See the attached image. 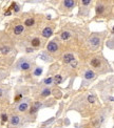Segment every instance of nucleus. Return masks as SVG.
<instances>
[{
	"mask_svg": "<svg viewBox=\"0 0 114 128\" xmlns=\"http://www.w3.org/2000/svg\"><path fill=\"white\" fill-rule=\"evenodd\" d=\"M74 4H75V2L73 0H65L64 1V5L67 6V8H72Z\"/></svg>",
	"mask_w": 114,
	"mask_h": 128,
	"instance_id": "12",
	"label": "nucleus"
},
{
	"mask_svg": "<svg viewBox=\"0 0 114 128\" xmlns=\"http://www.w3.org/2000/svg\"><path fill=\"white\" fill-rule=\"evenodd\" d=\"M54 80L56 81L57 83H60L61 80H62V78H61V76H60V75H56V76H55V78H54Z\"/></svg>",
	"mask_w": 114,
	"mask_h": 128,
	"instance_id": "20",
	"label": "nucleus"
},
{
	"mask_svg": "<svg viewBox=\"0 0 114 128\" xmlns=\"http://www.w3.org/2000/svg\"><path fill=\"white\" fill-rule=\"evenodd\" d=\"M40 44V40L38 39V38H34V39L32 40V45L33 46H39Z\"/></svg>",
	"mask_w": 114,
	"mask_h": 128,
	"instance_id": "16",
	"label": "nucleus"
},
{
	"mask_svg": "<svg viewBox=\"0 0 114 128\" xmlns=\"http://www.w3.org/2000/svg\"><path fill=\"white\" fill-rule=\"evenodd\" d=\"M90 3H91L90 0H82V4H84V5H88V4H90Z\"/></svg>",
	"mask_w": 114,
	"mask_h": 128,
	"instance_id": "24",
	"label": "nucleus"
},
{
	"mask_svg": "<svg viewBox=\"0 0 114 128\" xmlns=\"http://www.w3.org/2000/svg\"><path fill=\"white\" fill-rule=\"evenodd\" d=\"M19 68L22 69V71H28V69H30V63H29V62H23V63H20V65H19Z\"/></svg>",
	"mask_w": 114,
	"mask_h": 128,
	"instance_id": "6",
	"label": "nucleus"
},
{
	"mask_svg": "<svg viewBox=\"0 0 114 128\" xmlns=\"http://www.w3.org/2000/svg\"><path fill=\"white\" fill-rule=\"evenodd\" d=\"M1 120L3 121V122H6V121H8V115H6L5 113H2V115H1Z\"/></svg>",
	"mask_w": 114,
	"mask_h": 128,
	"instance_id": "23",
	"label": "nucleus"
},
{
	"mask_svg": "<svg viewBox=\"0 0 114 128\" xmlns=\"http://www.w3.org/2000/svg\"><path fill=\"white\" fill-rule=\"evenodd\" d=\"M28 107H29V105H28V103H21L20 105H19V107H18V109L20 110V111H25L26 109H28Z\"/></svg>",
	"mask_w": 114,
	"mask_h": 128,
	"instance_id": "10",
	"label": "nucleus"
},
{
	"mask_svg": "<svg viewBox=\"0 0 114 128\" xmlns=\"http://www.w3.org/2000/svg\"><path fill=\"white\" fill-rule=\"evenodd\" d=\"M40 106H41V104H40L39 102H36V103H35V105H34L33 107L31 108V111H30V113H35V112L37 111L38 109H39V107H40Z\"/></svg>",
	"mask_w": 114,
	"mask_h": 128,
	"instance_id": "8",
	"label": "nucleus"
},
{
	"mask_svg": "<svg viewBox=\"0 0 114 128\" xmlns=\"http://www.w3.org/2000/svg\"><path fill=\"white\" fill-rule=\"evenodd\" d=\"M45 84H48V85H49V84H52V82H53V79L52 78H47V79H45Z\"/></svg>",
	"mask_w": 114,
	"mask_h": 128,
	"instance_id": "22",
	"label": "nucleus"
},
{
	"mask_svg": "<svg viewBox=\"0 0 114 128\" xmlns=\"http://www.w3.org/2000/svg\"><path fill=\"white\" fill-rule=\"evenodd\" d=\"M64 62H67V63H70V62L74 61L75 58H74V56L72 54H67V55H64Z\"/></svg>",
	"mask_w": 114,
	"mask_h": 128,
	"instance_id": "3",
	"label": "nucleus"
},
{
	"mask_svg": "<svg viewBox=\"0 0 114 128\" xmlns=\"http://www.w3.org/2000/svg\"><path fill=\"white\" fill-rule=\"evenodd\" d=\"M91 65L94 67H98L100 65V61L98 59H92L91 60Z\"/></svg>",
	"mask_w": 114,
	"mask_h": 128,
	"instance_id": "11",
	"label": "nucleus"
},
{
	"mask_svg": "<svg viewBox=\"0 0 114 128\" xmlns=\"http://www.w3.org/2000/svg\"><path fill=\"white\" fill-rule=\"evenodd\" d=\"M20 99H22V95H18L15 97V101H19Z\"/></svg>",
	"mask_w": 114,
	"mask_h": 128,
	"instance_id": "25",
	"label": "nucleus"
},
{
	"mask_svg": "<svg viewBox=\"0 0 114 128\" xmlns=\"http://www.w3.org/2000/svg\"><path fill=\"white\" fill-rule=\"evenodd\" d=\"M88 101H89V103H94L95 102V98H94V96H92V95L88 96Z\"/></svg>",
	"mask_w": 114,
	"mask_h": 128,
	"instance_id": "21",
	"label": "nucleus"
},
{
	"mask_svg": "<svg viewBox=\"0 0 114 128\" xmlns=\"http://www.w3.org/2000/svg\"><path fill=\"white\" fill-rule=\"evenodd\" d=\"M1 96H2V90L0 89V97H1Z\"/></svg>",
	"mask_w": 114,
	"mask_h": 128,
	"instance_id": "29",
	"label": "nucleus"
},
{
	"mask_svg": "<svg viewBox=\"0 0 114 128\" xmlns=\"http://www.w3.org/2000/svg\"><path fill=\"white\" fill-rule=\"evenodd\" d=\"M42 74V68H40V67H37V68L35 69V71H34V75L35 76H40V75Z\"/></svg>",
	"mask_w": 114,
	"mask_h": 128,
	"instance_id": "17",
	"label": "nucleus"
},
{
	"mask_svg": "<svg viewBox=\"0 0 114 128\" xmlns=\"http://www.w3.org/2000/svg\"><path fill=\"white\" fill-rule=\"evenodd\" d=\"M32 48H26V52H28V53H31V52H32Z\"/></svg>",
	"mask_w": 114,
	"mask_h": 128,
	"instance_id": "28",
	"label": "nucleus"
},
{
	"mask_svg": "<svg viewBox=\"0 0 114 128\" xmlns=\"http://www.w3.org/2000/svg\"><path fill=\"white\" fill-rule=\"evenodd\" d=\"M70 36H71V35H70L69 32H64V33L61 34V36H60V37H61L62 40H67V39H69V38H70Z\"/></svg>",
	"mask_w": 114,
	"mask_h": 128,
	"instance_id": "13",
	"label": "nucleus"
},
{
	"mask_svg": "<svg viewBox=\"0 0 114 128\" xmlns=\"http://www.w3.org/2000/svg\"><path fill=\"white\" fill-rule=\"evenodd\" d=\"M34 22H35V20H34V19H32V18H30V19H26L25 24L26 26H32L33 24H34Z\"/></svg>",
	"mask_w": 114,
	"mask_h": 128,
	"instance_id": "14",
	"label": "nucleus"
},
{
	"mask_svg": "<svg viewBox=\"0 0 114 128\" xmlns=\"http://www.w3.org/2000/svg\"><path fill=\"white\" fill-rule=\"evenodd\" d=\"M0 50H1L2 54H8V53L10 52V48L8 46H3V47L0 48Z\"/></svg>",
	"mask_w": 114,
	"mask_h": 128,
	"instance_id": "18",
	"label": "nucleus"
},
{
	"mask_svg": "<svg viewBox=\"0 0 114 128\" xmlns=\"http://www.w3.org/2000/svg\"><path fill=\"white\" fill-rule=\"evenodd\" d=\"M5 15H6V16L11 15V9H9V11H6V12H5Z\"/></svg>",
	"mask_w": 114,
	"mask_h": 128,
	"instance_id": "27",
	"label": "nucleus"
},
{
	"mask_svg": "<svg viewBox=\"0 0 114 128\" xmlns=\"http://www.w3.org/2000/svg\"><path fill=\"white\" fill-rule=\"evenodd\" d=\"M50 93H51L50 88H45L42 90V93H41V96L42 97H48V96H50Z\"/></svg>",
	"mask_w": 114,
	"mask_h": 128,
	"instance_id": "15",
	"label": "nucleus"
},
{
	"mask_svg": "<svg viewBox=\"0 0 114 128\" xmlns=\"http://www.w3.org/2000/svg\"><path fill=\"white\" fill-rule=\"evenodd\" d=\"M52 34H53V31L51 27H45V30L42 31V36L45 38H50L51 36H52Z\"/></svg>",
	"mask_w": 114,
	"mask_h": 128,
	"instance_id": "2",
	"label": "nucleus"
},
{
	"mask_svg": "<svg viewBox=\"0 0 114 128\" xmlns=\"http://www.w3.org/2000/svg\"><path fill=\"white\" fill-rule=\"evenodd\" d=\"M19 121H20L19 117L14 115V117H12V119H11V123H12V125H17V124H19Z\"/></svg>",
	"mask_w": 114,
	"mask_h": 128,
	"instance_id": "9",
	"label": "nucleus"
},
{
	"mask_svg": "<svg viewBox=\"0 0 114 128\" xmlns=\"http://www.w3.org/2000/svg\"><path fill=\"white\" fill-rule=\"evenodd\" d=\"M104 12V6L103 5H98L97 8H96V13L97 14H101Z\"/></svg>",
	"mask_w": 114,
	"mask_h": 128,
	"instance_id": "19",
	"label": "nucleus"
},
{
	"mask_svg": "<svg viewBox=\"0 0 114 128\" xmlns=\"http://www.w3.org/2000/svg\"><path fill=\"white\" fill-rule=\"evenodd\" d=\"M58 49V45L56 42H54V41H51V42L48 44V50L51 53H54L56 52V50Z\"/></svg>",
	"mask_w": 114,
	"mask_h": 128,
	"instance_id": "1",
	"label": "nucleus"
},
{
	"mask_svg": "<svg viewBox=\"0 0 114 128\" xmlns=\"http://www.w3.org/2000/svg\"><path fill=\"white\" fill-rule=\"evenodd\" d=\"M76 65H77L76 61H72V63H71V66L72 67H76Z\"/></svg>",
	"mask_w": 114,
	"mask_h": 128,
	"instance_id": "26",
	"label": "nucleus"
},
{
	"mask_svg": "<svg viewBox=\"0 0 114 128\" xmlns=\"http://www.w3.org/2000/svg\"><path fill=\"white\" fill-rule=\"evenodd\" d=\"M23 30H25V27H23L22 25H17L15 28H14V33L16 34V35H19V34H21L23 32Z\"/></svg>",
	"mask_w": 114,
	"mask_h": 128,
	"instance_id": "7",
	"label": "nucleus"
},
{
	"mask_svg": "<svg viewBox=\"0 0 114 128\" xmlns=\"http://www.w3.org/2000/svg\"><path fill=\"white\" fill-rule=\"evenodd\" d=\"M90 43L92 44V46H98L99 45V38L92 37L91 39H90Z\"/></svg>",
	"mask_w": 114,
	"mask_h": 128,
	"instance_id": "4",
	"label": "nucleus"
},
{
	"mask_svg": "<svg viewBox=\"0 0 114 128\" xmlns=\"http://www.w3.org/2000/svg\"><path fill=\"white\" fill-rule=\"evenodd\" d=\"M94 77H95V74H94L92 71H87L86 74H84V78L88 79V80H91V79H93Z\"/></svg>",
	"mask_w": 114,
	"mask_h": 128,
	"instance_id": "5",
	"label": "nucleus"
}]
</instances>
